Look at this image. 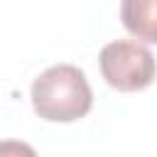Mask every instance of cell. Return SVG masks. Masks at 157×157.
I'll list each match as a JSON object with an SVG mask.
<instances>
[{
	"label": "cell",
	"instance_id": "cell-4",
	"mask_svg": "<svg viewBox=\"0 0 157 157\" xmlns=\"http://www.w3.org/2000/svg\"><path fill=\"white\" fill-rule=\"evenodd\" d=\"M0 157H37V152L20 140H0Z\"/></svg>",
	"mask_w": 157,
	"mask_h": 157
},
{
	"label": "cell",
	"instance_id": "cell-1",
	"mask_svg": "<svg viewBox=\"0 0 157 157\" xmlns=\"http://www.w3.org/2000/svg\"><path fill=\"white\" fill-rule=\"evenodd\" d=\"M93 105L86 74L71 64H56L42 71L32 83V108L42 120L74 123Z\"/></svg>",
	"mask_w": 157,
	"mask_h": 157
},
{
	"label": "cell",
	"instance_id": "cell-3",
	"mask_svg": "<svg viewBox=\"0 0 157 157\" xmlns=\"http://www.w3.org/2000/svg\"><path fill=\"white\" fill-rule=\"evenodd\" d=\"M120 20L132 37L147 44L157 42V0H123Z\"/></svg>",
	"mask_w": 157,
	"mask_h": 157
},
{
	"label": "cell",
	"instance_id": "cell-2",
	"mask_svg": "<svg viewBox=\"0 0 157 157\" xmlns=\"http://www.w3.org/2000/svg\"><path fill=\"white\" fill-rule=\"evenodd\" d=\"M105 83L115 91H142L155 78V56L145 44L132 39H118L101 49L98 56Z\"/></svg>",
	"mask_w": 157,
	"mask_h": 157
}]
</instances>
